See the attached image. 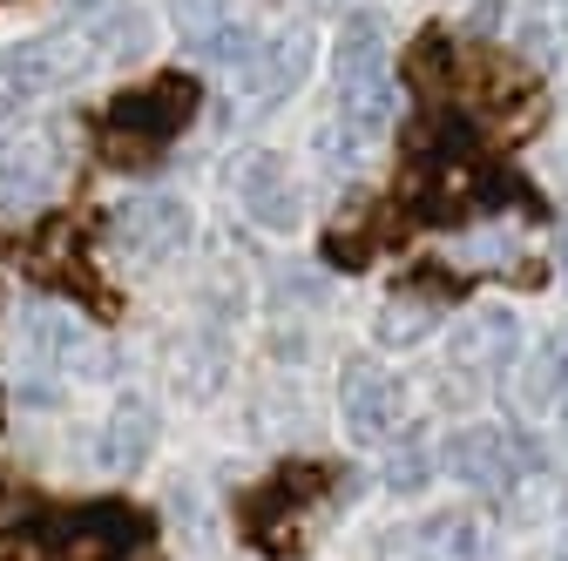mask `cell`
<instances>
[{
	"instance_id": "8",
	"label": "cell",
	"mask_w": 568,
	"mask_h": 561,
	"mask_svg": "<svg viewBox=\"0 0 568 561\" xmlns=\"http://www.w3.org/2000/svg\"><path fill=\"white\" fill-rule=\"evenodd\" d=\"M515 353H521V325H515V312H474V318L454 332V345H447L454 373H508Z\"/></svg>"
},
{
	"instance_id": "13",
	"label": "cell",
	"mask_w": 568,
	"mask_h": 561,
	"mask_svg": "<svg viewBox=\"0 0 568 561\" xmlns=\"http://www.w3.org/2000/svg\"><path fill=\"white\" fill-rule=\"evenodd\" d=\"M393 561H474V528L460 514H440L426 528H406V541L393 548Z\"/></svg>"
},
{
	"instance_id": "9",
	"label": "cell",
	"mask_w": 568,
	"mask_h": 561,
	"mask_svg": "<svg viewBox=\"0 0 568 561\" xmlns=\"http://www.w3.org/2000/svg\"><path fill=\"white\" fill-rule=\"evenodd\" d=\"M150 447H156L150 399H115V412L102 419V434H95V467L122 480V473H135L142 460H150Z\"/></svg>"
},
{
	"instance_id": "6",
	"label": "cell",
	"mask_w": 568,
	"mask_h": 561,
	"mask_svg": "<svg viewBox=\"0 0 568 561\" xmlns=\"http://www.w3.org/2000/svg\"><path fill=\"white\" fill-rule=\"evenodd\" d=\"M447 473L467 480V487H494V494H508V487L521 480V440L508 427H460L447 440Z\"/></svg>"
},
{
	"instance_id": "14",
	"label": "cell",
	"mask_w": 568,
	"mask_h": 561,
	"mask_svg": "<svg viewBox=\"0 0 568 561\" xmlns=\"http://www.w3.org/2000/svg\"><path fill=\"white\" fill-rule=\"evenodd\" d=\"M434 298H393L386 312H379V345L386 353H406V345H419V338H434Z\"/></svg>"
},
{
	"instance_id": "5",
	"label": "cell",
	"mask_w": 568,
	"mask_h": 561,
	"mask_svg": "<svg viewBox=\"0 0 568 561\" xmlns=\"http://www.w3.org/2000/svg\"><path fill=\"white\" fill-rule=\"evenodd\" d=\"M61 183V143L48 129L21 135V143H0V217H28L41 210Z\"/></svg>"
},
{
	"instance_id": "3",
	"label": "cell",
	"mask_w": 568,
	"mask_h": 561,
	"mask_svg": "<svg viewBox=\"0 0 568 561\" xmlns=\"http://www.w3.org/2000/svg\"><path fill=\"white\" fill-rule=\"evenodd\" d=\"M393 89H386V75H373V82H352V89H338V109H332V122H325V135H318V150L332 156V170H359L373 150H379V135H386V122H393Z\"/></svg>"
},
{
	"instance_id": "11",
	"label": "cell",
	"mask_w": 568,
	"mask_h": 561,
	"mask_svg": "<svg viewBox=\"0 0 568 561\" xmlns=\"http://www.w3.org/2000/svg\"><path fill=\"white\" fill-rule=\"evenodd\" d=\"M379 68H386V28H379V14H352V21L338 28V48H332V75H338V89L373 82Z\"/></svg>"
},
{
	"instance_id": "12",
	"label": "cell",
	"mask_w": 568,
	"mask_h": 561,
	"mask_svg": "<svg viewBox=\"0 0 568 561\" xmlns=\"http://www.w3.org/2000/svg\"><path fill=\"white\" fill-rule=\"evenodd\" d=\"M28 345H34V359L41 366H75L82 353H89V332H82V318L75 312H54V305H34L28 312Z\"/></svg>"
},
{
	"instance_id": "4",
	"label": "cell",
	"mask_w": 568,
	"mask_h": 561,
	"mask_svg": "<svg viewBox=\"0 0 568 561\" xmlns=\"http://www.w3.org/2000/svg\"><path fill=\"white\" fill-rule=\"evenodd\" d=\"M338 419L359 447H386L406 427V386L373 359H352L338 373Z\"/></svg>"
},
{
	"instance_id": "10",
	"label": "cell",
	"mask_w": 568,
	"mask_h": 561,
	"mask_svg": "<svg viewBox=\"0 0 568 561\" xmlns=\"http://www.w3.org/2000/svg\"><path fill=\"white\" fill-rule=\"evenodd\" d=\"M237 196H244V210L264 224V231H298V210H305V196H298V183H292V170H284L277 156H257V163H244V176H237Z\"/></svg>"
},
{
	"instance_id": "7",
	"label": "cell",
	"mask_w": 568,
	"mask_h": 561,
	"mask_svg": "<svg viewBox=\"0 0 568 561\" xmlns=\"http://www.w3.org/2000/svg\"><path fill=\"white\" fill-rule=\"evenodd\" d=\"M312 54H318L312 28H277L271 41L257 34V48H251V61H244V89H251L257 102H284V95H298V82L312 75Z\"/></svg>"
},
{
	"instance_id": "15",
	"label": "cell",
	"mask_w": 568,
	"mask_h": 561,
	"mask_svg": "<svg viewBox=\"0 0 568 561\" xmlns=\"http://www.w3.org/2000/svg\"><path fill=\"white\" fill-rule=\"evenodd\" d=\"M426 467H434V453H399V460H393V480H386V487H399V494H413Z\"/></svg>"
},
{
	"instance_id": "1",
	"label": "cell",
	"mask_w": 568,
	"mask_h": 561,
	"mask_svg": "<svg viewBox=\"0 0 568 561\" xmlns=\"http://www.w3.org/2000/svg\"><path fill=\"white\" fill-rule=\"evenodd\" d=\"M190 115H196V89H190L183 75H163V82H150V89L122 95V102L109 109V122H102V163H122V170H129V163H150Z\"/></svg>"
},
{
	"instance_id": "17",
	"label": "cell",
	"mask_w": 568,
	"mask_h": 561,
	"mask_svg": "<svg viewBox=\"0 0 568 561\" xmlns=\"http://www.w3.org/2000/svg\"><path fill=\"white\" fill-rule=\"evenodd\" d=\"M561 373H568V359H561Z\"/></svg>"
},
{
	"instance_id": "2",
	"label": "cell",
	"mask_w": 568,
	"mask_h": 561,
	"mask_svg": "<svg viewBox=\"0 0 568 561\" xmlns=\"http://www.w3.org/2000/svg\"><path fill=\"white\" fill-rule=\"evenodd\" d=\"M190 237H196V224H190L183 196H129L109 210V244L129 264H170L190 251Z\"/></svg>"
},
{
	"instance_id": "16",
	"label": "cell",
	"mask_w": 568,
	"mask_h": 561,
	"mask_svg": "<svg viewBox=\"0 0 568 561\" xmlns=\"http://www.w3.org/2000/svg\"><path fill=\"white\" fill-rule=\"evenodd\" d=\"M561 271H568V237H561Z\"/></svg>"
}]
</instances>
